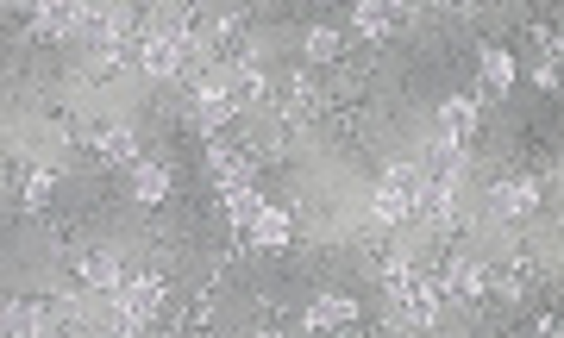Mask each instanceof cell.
Listing matches in <instances>:
<instances>
[{
  "label": "cell",
  "instance_id": "obj_1",
  "mask_svg": "<svg viewBox=\"0 0 564 338\" xmlns=\"http://www.w3.org/2000/svg\"><path fill=\"white\" fill-rule=\"evenodd\" d=\"M420 182H427V176H420L414 163H395L383 176V188H376V201H370L376 220H408V213L420 207Z\"/></svg>",
  "mask_w": 564,
  "mask_h": 338
},
{
  "label": "cell",
  "instance_id": "obj_2",
  "mask_svg": "<svg viewBox=\"0 0 564 338\" xmlns=\"http://www.w3.org/2000/svg\"><path fill=\"white\" fill-rule=\"evenodd\" d=\"M113 307H120V313H132V320L145 326L151 313L163 307V282H157V276H138V282H126L120 295H113Z\"/></svg>",
  "mask_w": 564,
  "mask_h": 338
},
{
  "label": "cell",
  "instance_id": "obj_3",
  "mask_svg": "<svg viewBox=\"0 0 564 338\" xmlns=\"http://www.w3.org/2000/svg\"><path fill=\"white\" fill-rule=\"evenodd\" d=\"M232 113H239L232 88L220 76H201V88H195V119H201V126H220V119H232Z\"/></svg>",
  "mask_w": 564,
  "mask_h": 338
},
{
  "label": "cell",
  "instance_id": "obj_4",
  "mask_svg": "<svg viewBox=\"0 0 564 338\" xmlns=\"http://www.w3.org/2000/svg\"><path fill=\"white\" fill-rule=\"evenodd\" d=\"M138 57H145V69H151V76H176V69H182V57H188V38L151 32V38H145V51H138Z\"/></svg>",
  "mask_w": 564,
  "mask_h": 338
},
{
  "label": "cell",
  "instance_id": "obj_5",
  "mask_svg": "<svg viewBox=\"0 0 564 338\" xmlns=\"http://www.w3.org/2000/svg\"><path fill=\"white\" fill-rule=\"evenodd\" d=\"M533 201H539V188L527 182V176H508V182H496V213H533Z\"/></svg>",
  "mask_w": 564,
  "mask_h": 338
},
{
  "label": "cell",
  "instance_id": "obj_6",
  "mask_svg": "<svg viewBox=\"0 0 564 338\" xmlns=\"http://www.w3.org/2000/svg\"><path fill=\"white\" fill-rule=\"evenodd\" d=\"M395 307H402V320H414V326H433V320H439V288H433L427 276H420V288H414V295H402Z\"/></svg>",
  "mask_w": 564,
  "mask_h": 338
},
{
  "label": "cell",
  "instance_id": "obj_7",
  "mask_svg": "<svg viewBox=\"0 0 564 338\" xmlns=\"http://www.w3.org/2000/svg\"><path fill=\"white\" fill-rule=\"evenodd\" d=\"M439 132H445V144H464L470 132H477V107H470V101H445L439 107Z\"/></svg>",
  "mask_w": 564,
  "mask_h": 338
},
{
  "label": "cell",
  "instance_id": "obj_8",
  "mask_svg": "<svg viewBox=\"0 0 564 338\" xmlns=\"http://www.w3.org/2000/svg\"><path fill=\"white\" fill-rule=\"evenodd\" d=\"M207 176L226 182V188H245V182H251V157H239V151H214V157H207Z\"/></svg>",
  "mask_w": 564,
  "mask_h": 338
},
{
  "label": "cell",
  "instance_id": "obj_9",
  "mask_svg": "<svg viewBox=\"0 0 564 338\" xmlns=\"http://www.w3.org/2000/svg\"><path fill=\"white\" fill-rule=\"evenodd\" d=\"M94 151L101 157H132L138 138H132V126H94Z\"/></svg>",
  "mask_w": 564,
  "mask_h": 338
},
{
  "label": "cell",
  "instance_id": "obj_10",
  "mask_svg": "<svg viewBox=\"0 0 564 338\" xmlns=\"http://www.w3.org/2000/svg\"><path fill=\"white\" fill-rule=\"evenodd\" d=\"M82 282H88V288H113V295L126 288V276H120V263H113V257H88V263H82Z\"/></svg>",
  "mask_w": 564,
  "mask_h": 338
},
{
  "label": "cell",
  "instance_id": "obj_11",
  "mask_svg": "<svg viewBox=\"0 0 564 338\" xmlns=\"http://www.w3.org/2000/svg\"><path fill=\"white\" fill-rule=\"evenodd\" d=\"M132 195H138V201H163V195H170V176H163L157 163H138V176H132Z\"/></svg>",
  "mask_w": 564,
  "mask_h": 338
},
{
  "label": "cell",
  "instance_id": "obj_12",
  "mask_svg": "<svg viewBox=\"0 0 564 338\" xmlns=\"http://www.w3.org/2000/svg\"><path fill=\"white\" fill-rule=\"evenodd\" d=\"M251 238H257V245H282V238H289V213L264 207V213H257V220H251Z\"/></svg>",
  "mask_w": 564,
  "mask_h": 338
},
{
  "label": "cell",
  "instance_id": "obj_13",
  "mask_svg": "<svg viewBox=\"0 0 564 338\" xmlns=\"http://www.w3.org/2000/svg\"><path fill=\"white\" fill-rule=\"evenodd\" d=\"M7 338H44V313L38 307H7Z\"/></svg>",
  "mask_w": 564,
  "mask_h": 338
},
{
  "label": "cell",
  "instance_id": "obj_14",
  "mask_svg": "<svg viewBox=\"0 0 564 338\" xmlns=\"http://www.w3.org/2000/svg\"><path fill=\"white\" fill-rule=\"evenodd\" d=\"M351 313H358V307H351L345 295H326V301H314V307H308V320H314V326H345Z\"/></svg>",
  "mask_w": 564,
  "mask_h": 338
},
{
  "label": "cell",
  "instance_id": "obj_15",
  "mask_svg": "<svg viewBox=\"0 0 564 338\" xmlns=\"http://www.w3.org/2000/svg\"><path fill=\"white\" fill-rule=\"evenodd\" d=\"M351 19H358V32H364V38H383V32L395 26V7H358Z\"/></svg>",
  "mask_w": 564,
  "mask_h": 338
},
{
  "label": "cell",
  "instance_id": "obj_16",
  "mask_svg": "<svg viewBox=\"0 0 564 338\" xmlns=\"http://www.w3.org/2000/svg\"><path fill=\"white\" fill-rule=\"evenodd\" d=\"M483 82L489 88H508L514 82V57L508 51H483Z\"/></svg>",
  "mask_w": 564,
  "mask_h": 338
},
{
  "label": "cell",
  "instance_id": "obj_17",
  "mask_svg": "<svg viewBox=\"0 0 564 338\" xmlns=\"http://www.w3.org/2000/svg\"><path fill=\"white\" fill-rule=\"evenodd\" d=\"M226 213H232V220H239V226H251L257 213H264V201H257L251 188H232V195H226Z\"/></svg>",
  "mask_w": 564,
  "mask_h": 338
},
{
  "label": "cell",
  "instance_id": "obj_18",
  "mask_svg": "<svg viewBox=\"0 0 564 338\" xmlns=\"http://www.w3.org/2000/svg\"><path fill=\"white\" fill-rule=\"evenodd\" d=\"M445 288H452V295H477V288H483V270H470V263H452V270H445Z\"/></svg>",
  "mask_w": 564,
  "mask_h": 338
},
{
  "label": "cell",
  "instance_id": "obj_19",
  "mask_svg": "<svg viewBox=\"0 0 564 338\" xmlns=\"http://www.w3.org/2000/svg\"><path fill=\"white\" fill-rule=\"evenodd\" d=\"M308 57H314V63L339 57V32H326V26H320V32H308Z\"/></svg>",
  "mask_w": 564,
  "mask_h": 338
},
{
  "label": "cell",
  "instance_id": "obj_20",
  "mask_svg": "<svg viewBox=\"0 0 564 338\" xmlns=\"http://www.w3.org/2000/svg\"><path fill=\"white\" fill-rule=\"evenodd\" d=\"M44 195H51V169H38V176L26 182V201H44Z\"/></svg>",
  "mask_w": 564,
  "mask_h": 338
},
{
  "label": "cell",
  "instance_id": "obj_21",
  "mask_svg": "<svg viewBox=\"0 0 564 338\" xmlns=\"http://www.w3.org/2000/svg\"><path fill=\"white\" fill-rule=\"evenodd\" d=\"M264 338H282V332H264Z\"/></svg>",
  "mask_w": 564,
  "mask_h": 338
}]
</instances>
